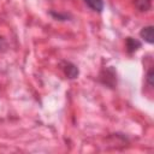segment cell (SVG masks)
I'll use <instances>...</instances> for the list:
<instances>
[{
    "mask_svg": "<svg viewBox=\"0 0 154 154\" xmlns=\"http://www.w3.org/2000/svg\"><path fill=\"white\" fill-rule=\"evenodd\" d=\"M63 70H64V73H65V76L67 78H76L78 76V69H77V66H75L71 63H65L64 66H63Z\"/></svg>",
    "mask_w": 154,
    "mask_h": 154,
    "instance_id": "1",
    "label": "cell"
},
{
    "mask_svg": "<svg viewBox=\"0 0 154 154\" xmlns=\"http://www.w3.org/2000/svg\"><path fill=\"white\" fill-rule=\"evenodd\" d=\"M84 2L95 12H101L103 10V1L102 0H84Z\"/></svg>",
    "mask_w": 154,
    "mask_h": 154,
    "instance_id": "3",
    "label": "cell"
},
{
    "mask_svg": "<svg viewBox=\"0 0 154 154\" xmlns=\"http://www.w3.org/2000/svg\"><path fill=\"white\" fill-rule=\"evenodd\" d=\"M140 46H141V43L137 40L132 38V37H128L126 38V48H128V52L129 53H132V52L137 51Z\"/></svg>",
    "mask_w": 154,
    "mask_h": 154,
    "instance_id": "5",
    "label": "cell"
},
{
    "mask_svg": "<svg viewBox=\"0 0 154 154\" xmlns=\"http://www.w3.org/2000/svg\"><path fill=\"white\" fill-rule=\"evenodd\" d=\"M4 46H5V42H4V38H2L1 36H0V49H1V48H2Z\"/></svg>",
    "mask_w": 154,
    "mask_h": 154,
    "instance_id": "7",
    "label": "cell"
},
{
    "mask_svg": "<svg viewBox=\"0 0 154 154\" xmlns=\"http://www.w3.org/2000/svg\"><path fill=\"white\" fill-rule=\"evenodd\" d=\"M153 78H154V70H153V67H150L149 71H148V73H147V82H148V84L150 87H153V84H154Z\"/></svg>",
    "mask_w": 154,
    "mask_h": 154,
    "instance_id": "6",
    "label": "cell"
},
{
    "mask_svg": "<svg viewBox=\"0 0 154 154\" xmlns=\"http://www.w3.org/2000/svg\"><path fill=\"white\" fill-rule=\"evenodd\" d=\"M135 6L138 11L141 12H144V11H148L152 6V0H135Z\"/></svg>",
    "mask_w": 154,
    "mask_h": 154,
    "instance_id": "4",
    "label": "cell"
},
{
    "mask_svg": "<svg viewBox=\"0 0 154 154\" xmlns=\"http://www.w3.org/2000/svg\"><path fill=\"white\" fill-rule=\"evenodd\" d=\"M154 28L152 26V25H149V26H144L142 30H141V32H140V36L146 41V42H148V43H153L154 42V34H153V30Z\"/></svg>",
    "mask_w": 154,
    "mask_h": 154,
    "instance_id": "2",
    "label": "cell"
}]
</instances>
